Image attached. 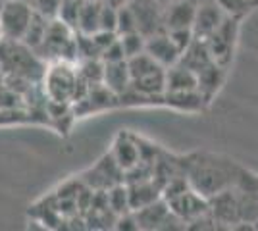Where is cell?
I'll return each mask as SVG.
<instances>
[{"mask_svg": "<svg viewBox=\"0 0 258 231\" xmlns=\"http://www.w3.org/2000/svg\"><path fill=\"white\" fill-rule=\"evenodd\" d=\"M172 216V210L168 206L166 200H154L151 204L143 206V208L135 210V220L139 223V227H160L162 223H166L168 218Z\"/></svg>", "mask_w": 258, "mask_h": 231, "instance_id": "obj_12", "label": "cell"}, {"mask_svg": "<svg viewBox=\"0 0 258 231\" xmlns=\"http://www.w3.org/2000/svg\"><path fill=\"white\" fill-rule=\"evenodd\" d=\"M112 158L116 160V164H118L123 172H131L133 168H137V166L141 164L139 146L133 143L129 137H125V135H119L118 141L114 143Z\"/></svg>", "mask_w": 258, "mask_h": 231, "instance_id": "obj_14", "label": "cell"}, {"mask_svg": "<svg viewBox=\"0 0 258 231\" xmlns=\"http://www.w3.org/2000/svg\"><path fill=\"white\" fill-rule=\"evenodd\" d=\"M119 44L123 48V54H125V60L127 58H133V56L145 52V44H147V37L141 35L139 31L135 33H127V35H119Z\"/></svg>", "mask_w": 258, "mask_h": 231, "instance_id": "obj_21", "label": "cell"}, {"mask_svg": "<svg viewBox=\"0 0 258 231\" xmlns=\"http://www.w3.org/2000/svg\"><path fill=\"white\" fill-rule=\"evenodd\" d=\"M226 14L216 4L214 0H203L197 6V16L193 22L195 39H206L218 29V25L224 22Z\"/></svg>", "mask_w": 258, "mask_h": 231, "instance_id": "obj_8", "label": "cell"}, {"mask_svg": "<svg viewBox=\"0 0 258 231\" xmlns=\"http://www.w3.org/2000/svg\"><path fill=\"white\" fill-rule=\"evenodd\" d=\"M100 60L102 62H119V60H125V54H123V48L119 44V39H116L108 48H104V52L100 54Z\"/></svg>", "mask_w": 258, "mask_h": 231, "instance_id": "obj_28", "label": "cell"}, {"mask_svg": "<svg viewBox=\"0 0 258 231\" xmlns=\"http://www.w3.org/2000/svg\"><path fill=\"white\" fill-rule=\"evenodd\" d=\"M18 2H29V4H31L33 0H18Z\"/></svg>", "mask_w": 258, "mask_h": 231, "instance_id": "obj_32", "label": "cell"}, {"mask_svg": "<svg viewBox=\"0 0 258 231\" xmlns=\"http://www.w3.org/2000/svg\"><path fill=\"white\" fill-rule=\"evenodd\" d=\"M239 22L241 18H231L226 16L224 22L218 25L212 35H208L206 39H203L208 46V52L212 56L214 64L226 69L231 60H233V52H235L237 37H239Z\"/></svg>", "mask_w": 258, "mask_h": 231, "instance_id": "obj_3", "label": "cell"}, {"mask_svg": "<svg viewBox=\"0 0 258 231\" xmlns=\"http://www.w3.org/2000/svg\"><path fill=\"white\" fill-rule=\"evenodd\" d=\"M91 39H93V43L97 44V48L100 50V54L104 52V48H108L110 44L114 43L116 39H118V33H114V31H102V29H98L97 33L91 35Z\"/></svg>", "mask_w": 258, "mask_h": 231, "instance_id": "obj_27", "label": "cell"}, {"mask_svg": "<svg viewBox=\"0 0 258 231\" xmlns=\"http://www.w3.org/2000/svg\"><path fill=\"white\" fill-rule=\"evenodd\" d=\"M62 0H33L31 6L35 8V12L43 14L46 18H56V12H58V6H60Z\"/></svg>", "mask_w": 258, "mask_h": 231, "instance_id": "obj_26", "label": "cell"}, {"mask_svg": "<svg viewBox=\"0 0 258 231\" xmlns=\"http://www.w3.org/2000/svg\"><path fill=\"white\" fill-rule=\"evenodd\" d=\"M214 2L222 8L226 16H231V18H243L254 8L250 0H214Z\"/></svg>", "mask_w": 258, "mask_h": 231, "instance_id": "obj_22", "label": "cell"}, {"mask_svg": "<svg viewBox=\"0 0 258 231\" xmlns=\"http://www.w3.org/2000/svg\"><path fill=\"white\" fill-rule=\"evenodd\" d=\"M224 67H220L218 64H210L206 66L205 69H201L197 73V79H199V93L201 97L205 99V102H210V99L218 93V89L224 81Z\"/></svg>", "mask_w": 258, "mask_h": 231, "instance_id": "obj_17", "label": "cell"}, {"mask_svg": "<svg viewBox=\"0 0 258 231\" xmlns=\"http://www.w3.org/2000/svg\"><path fill=\"white\" fill-rule=\"evenodd\" d=\"M156 2H158V4H160L162 8H164V6H168V4L172 2V0H156Z\"/></svg>", "mask_w": 258, "mask_h": 231, "instance_id": "obj_30", "label": "cell"}, {"mask_svg": "<svg viewBox=\"0 0 258 231\" xmlns=\"http://www.w3.org/2000/svg\"><path fill=\"white\" fill-rule=\"evenodd\" d=\"M83 83V79L79 75V71L74 69L72 62L68 60H56V64L48 67V71L44 73V89L46 95L52 102L66 104L70 100L79 99L77 85Z\"/></svg>", "mask_w": 258, "mask_h": 231, "instance_id": "obj_1", "label": "cell"}, {"mask_svg": "<svg viewBox=\"0 0 258 231\" xmlns=\"http://www.w3.org/2000/svg\"><path fill=\"white\" fill-rule=\"evenodd\" d=\"M102 4H106V6H112V8H121V6H125L129 0H100Z\"/></svg>", "mask_w": 258, "mask_h": 231, "instance_id": "obj_29", "label": "cell"}, {"mask_svg": "<svg viewBox=\"0 0 258 231\" xmlns=\"http://www.w3.org/2000/svg\"><path fill=\"white\" fill-rule=\"evenodd\" d=\"M191 185L203 197H214L229 187V174L216 162H199L191 172Z\"/></svg>", "mask_w": 258, "mask_h": 231, "instance_id": "obj_5", "label": "cell"}, {"mask_svg": "<svg viewBox=\"0 0 258 231\" xmlns=\"http://www.w3.org/2000/svg\"><path fill=\"white\" fill-rule=\"evenodd\" d=\"M106 204L108 208L114 214L123 216L127 214L129 208V195H127V185H112L110 193L106 195Z\"/></svg>", "mask_w": 258, "mask_h": 231, "instance_id": "obj_19", "label": "cell"}, {"mask_svg": "<svg viewBox=\"0 0 258 231\" xmlns=\"http://www.w3.org/2000/svg\"><path fill=\"white\" fill-rule=\"evenodd\" d=\"M199 79L191 67L183 66L181 62L166 67V93L164 95H177V93H191L199 91Z\"/></svg>", "mask_w": 258, "mask_h": 231, "instance_id": "obj_10", "label": "cell"}, {"mask_svg": "<svg viewBox=\"0 0 258 231\" xmlns=\"http://www.w3.org/2000/svg\"><path fill=\"white\" fill-rule=\"evenodd\" d=\"M145 52L151 56L152 60H156L162 67L173 66V64H177L179 58H181V52H179L177 46L173 44L168 31H160V33L147 37Z\"/></svg>", "mask_w": 258, "mask_h": 231, "instance_id": "obj_9", "label": "cell"}, {"mask_svg": "<svg viewBox=\"0 0 258 231\" xmlns=\"http://www.w3.org/2000/svg\"><path fill=\"white\" fill-rule=\"evenodd\" d=\"M4 6H6V0H0V14L4 10Z\"/></svg>", "mask_w": 258, "mask_h": 231, "instance_id": "obj_31", "label": "cell"}, {"mask_svg": "<svg viewBox=\"0 0 258 231\" xmlns=\"http://www.w3.org/2000/svg\"><path fill=\"white\" fill-rule=\"evenodd\" d=\"M81 2L83 0H62L60 6H58V12H56V20H60L68 27H72L76 33H77V20H79Z\"/></svg>", "mask_w": 258, "mask_h": 231, "instance_id": "obj_20", "label": "cell"}, {"mask_svg": "<svg viewBox=\"0 0 258 231\" xmlns=\"http://www.w3.org/2000/svg\"><path fill=\"white\" fill-rule=\"evenodd\" d=\"M199 0H172L164 6V31L193 29Z\"/></svg>", "mask_w": 258, "mask_h": 231, "instance_id": "obj_7", "label": "cell"}, {"mask_svg": "<svg viewBox=\"0 0 258 231\" xmlns=\"http://www.w3.org/2000/svg\"><path fill=\"white\" fill-rule=\"evenodd\" d=\"M116 25H118V8L102 4V10H100V29L116 33Z\"/></svg>", "mask_w": 258, "mask_h": 231, "instance_id": "obj_24", "label": "cell"}, {"mask_svg": "<svg viewBox=\"0 0 258 231\" xmlns=\"http://www.w3.org/2000/svg\"><path fill=\"white\" fill-rule=\"evenodd\" d=\"M102 83L106 85L116 97H121L127 93L131 87V75H129L127 60L119 62H104V71H102Z\"/></svg>", "mask_w": 258, "mask_h": 231, "instance_id": "obj_11", "label": "cell"}, {"mask_svg": "<svg viewBox=\"0 0 258 231\" xmlns=\"http://www.w3.org/2000/svg\"><path fill=\"white\" fill-rule=\"evenodd\" d=\"M35 8L29 2H18V0H6V6L0 14V25L6 41L20 43L27 25L31 22Z\"/></svg>", "mask_w": 258, "mask_h": 231, "instance_id": "obj_4", "label": "cell"}, {"mask_svg": "<svg viewBox=\"0 0 258 231\" xmlns=\"http://www.w3.org/2000/svg\"><path fill=\"white\" fill-rule=\"evenodd\" d=\"M127 6L135 16L141 35L151 37L164 31V8L156 0H129Z\"/></svg>", "mask_w": 258, "mask_h": 231, "instance_id": "obj_6", "label": "cell"}, {"mask_svg": "<svg viewBox=\"0 0 258 231\" xmlns=\"http://www.w3.org/2000/svg\"><path fill=\"white\" fill-rule=\"evenodd\" d=\"M139 31L137 29V22H135V16L129 8L127 4L118 8V25H116V33L119 35H127V33H135Z\"/></svg>", "mask_w": 258, "mask_h": 231, "instance_id": "obj_23", "label": "cell"}, {"mask_svg": "<svg viewBox=\"0 0 258 231\" xmlns=\"http://www.w3.org/2000/svg\"><path fill=\"white\" fill-rule=\"evenodd\" d=\"M179 62H181L183 66L191 67L195 73H199V71L205 69L206 66L214 64L212 56H210V52H208V46H206V43L203 41V39H195L193 43L183 50Z\"/></svg>", "mask_w": 258, "mask_h": 231, "instance_id": "obj_15", "label": "cell"}, {"mask_svg": "<svg viewBox=\"0 0 258 231\" xmlns=\"http://www.w3.org/2000/svg\"><path fill=\"white\" fill-rule=\"evenodd\" d=\"M48 23H50V18H46V16L39 14V12L33 14L31 22H29L22 41H20L23 46H27L29 50H33V54L41 48V44L44 41V35H46V29H48Z\"/></svg>", "mask_w": 258, "mask_h": 231, "instance_id": "obj_18", "label": "cell"}, {"mask_svg": "<svg viewBox=\"0 0 258 231\" xmlns=\"http://www.w3.org/2000/svg\"><path fill=\"white\" fill-rule=\"evenodd\" d=\"M127 195H129V208L139 210L147 204H151L154 200L160 198V187L151 181V179H141V181H135L127 185Z\"/></svg>", "mask_w": 258, "mask_h": 231, "instance_id": "obj_13", "label": "cell"}, {"mask_svg": "<svg viewBox=\"0 0 258 231\" xmlns=\"http://www.w3.org/2000/svg\"><path fill=\"white\" fill-rule=\"evenodd\" d=\"M35 54L48 56L56 60H68V62L79 60L77 58V33L60 20L52 18L48 23L43 44Z\"/></svg>", "mask_w": 258, "mask_h": 231, "instance_id": "obj_2", "label": "cell"}, {"mask_svg": "<svg viewBox=\"0 0 258 231\" xmlns=\"http://www.w3.org/2000/svg\"><path fill=\"white\" fill-rule=\"evenodd\" d=\"M250 2H252V4H254V6H258V0H250Z\"/></svg>", "mask_w": 258, "mask_h": 231, "instance_id": "obj_33", "label": "cell"}, {"mask_svg": "<svg viewBox=\"0 0 258 231\" xmlns=\"http://www.w3.org/2000/svg\"><path fill=\"white\" fill-rule=\"evenodd\" d=\"M100 10H102L100 0H83L79 10V20H77V33H97L100 29Z\"/></svg>", "mask_w": 258, "mask_h": 231, "instance_id": "obj_16", "label": "cell"}, {"mask_svg": "<svg viewBox=\"0 0 258 231\" xmlns=\"http://www.w3.org/2000/svg\"><path fill=\"white\" fill-rule=\"evenodd\" d=\"M168 35H170V39L173 41V44L177 46V50H179L181 54H183V50L195 41L193 29H173V31H168Z\"/></svg>", "mask_w": 258, "mask_h": 231, "instance_id": "obj_25", "label": "cell"}]
</instances>
